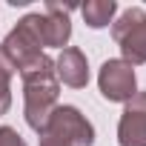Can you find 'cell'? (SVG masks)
Returning a JSON list of instances; mask_svg holds the SVG:
<instances>
[{"mask_svg":"<svg viewBox=\"0 0 146 146\" xmlns=\"http://www.w3.org/2000/svg\"><path fill=\"white\" fill-rule=\"evenodd\" d=\"M17 75L23 80V117L29 129L43 135L60 98V83L54 78V60L49 54H37L17 69Z\"/></svg>","mask_w":146,"mask_h":146,"instance_id":"obj_1","label":"cell"},{"mask_svg":"<svg viewBox=\"0 0 146 146\" xmlns=\"http://www.w3.org/2000/svg\"><path fill=\"white\" fill-rule=\"evenodd\" d=\"M112 37L120 46V60H126L132 69L146 63V12L140 6L126 9L112 23Z\"/></svg>","mask_w":146,"mask_h":146,"instance_id":"obj_2","label":"cell"},{"mask_svg":"<svg viewBox=\"0 0 146 146\" xmlns=\"http://www.w3.org/2000/svg\"><path fill=\"white\" fill-rule=\"evenodd\" d=\"M0 52L9 57L15 72L29 63L32 57L43 54V37H40V12H32L17 20V26L6 35V40L0 43Z\"/></svg>","mask_w":146,"mask_h":146,"instance_id":"obj_3","label":"cell"},{"mask_svg":"<svg viewBox=\"0 0 146 146\" xmlns=\"http://www.w3.org/2000/svg\"><path fill=\"white\" fill-rule=\"evenodd\" d=\"M46 135L63 140L66 146H92L95 143V126L86 120V115L78 106H54L49 123H46Z\"/></svg>","mask_w":146,"mask_h":146,"instance_id":"obj_4","label":"cell"},{"mask_svg":"<svg viewBox=\"0 0 146 146\" xmlns=\"http://www.w3.org/2000/svg\"><path fill=\"white\" fill-rule=\"evenodd\" d=\"M98 89L109 103H126L135 92H137V78H135V69L120 60L112 57L100 66V75H98Z\"/></svg>","mask_w":146,"mask_h":146,"instance_id":"obj_5","label":"cell"},{"mask_svg":"<svg viewBox=\"0 0 146 146\" xmlns=\"http://www.w3.org/2000/svg\"><path fill=\"white\" fill-rule=\"evenodd\" d=\"M120 146H146V92H135L117 120Z\"/></svg>","mask_w":146,"mask_h":146,"instance_id":"obj_6","label":"cell"},{"mask_svg":"<svg viewBox=\"0 0 146 146\" xmlns=\"http://www.w3.org/2000/svg\"><path fill=\"white\" fill-rule=\"evenodd\" d=\"M75 6H60V3H46V15H40V37H43V46H52V49H66L69 37H72V20H69V12Z\"/></svg>","mask_w":146,"mask_h":146,"instance_id":"obj_7","label":"cell"},{"mask_svg":"<svg viewBox=\"0 0 146 146\" xmlns=\"http://www.w3.org/2000/svg\"><path fill=\"white\" fill-rule=\"evenodd\" d=\"M54 78L63 86L83 89L89 83V60H86V54L80 49H75V46H66L54 60Z\"/></svg>","mask_w":146,"mask_h":146,"instance_id":"obj_8","label":"cell"},{"mask_svg":"<svg viewBox=\"0 0 146 146\" xmlns=\"http://www.w3.org/2000/svg\"><path fill=\"white\" fill-rule=\"evenodd\" d=\"M80 15H83V20H86L89 29H103V26L115 23L117 3H115V0H89V3L80 6Z\"/></svg>","mask_w":146,"mask_h":146,"instance_id":"obj_9","label":"cell"},{"mask_svg":"<svg viewBox=\"0 0 146 146\" xmlns=\"http://www.w3.org/2000/svg\"><path fill=\"white\" fill-rule=\"evenodd\" d=\"M12 75H15V66L0 52V115L12 109Z\"/></svg>","mask_w":146,"mask_h":146,"instance_id":"obj_10","label":"cell"},{"mask_svg":"<svg viewBox=\"0 0 146 146\" xmlns=\"http://www.w3.org/2000/svg\"><path fill=\"white\" fill-rule=\"evenodd\" d=\"M0 146H29V143L17 135V129H12V126H0Z\"/></svg>","mask_w":146,"mask_h":146,"instance_id":"obj_11","label":"cell"},{"mask_svg":"<svg viewBox=\"0 0 146 146\" xmlns=\"http://www.w3.org/2000/svg\"><path fill=\"white\" fill-rule=\"evenodd\" d=\"M40 146H66V143H63V140H57V137H52V135H46V132H43V135H40Z\"/></svg>","mask_w":146,"mask_h":146,"instance_id":"obj_12","label":"cell"}]
</instances>
